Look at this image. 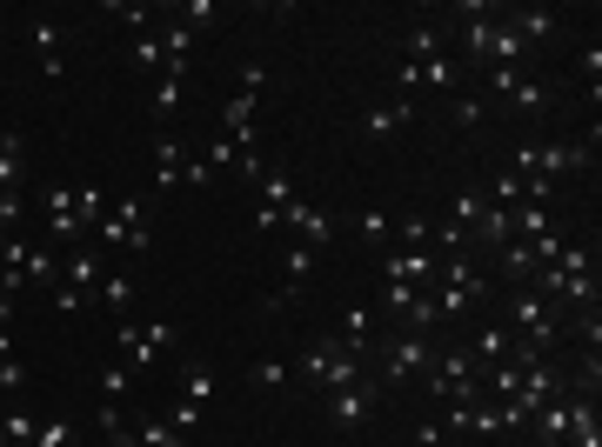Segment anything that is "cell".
I'll return each mask as SVG.
<instances>
[{"mask_svg": "<svg viewBox=\"0 0 602 447\" xmlns=\"http://www.w3.org/2000/svg\"><path fill=\"white\" fill-rule=\"evenodd\" d=\"M368 408H375V380H355V387H335V395H328V421L335 427H362Z\"/></svg>", "mask_w": 602, "mask_h": 447, "instance_id": "30bf717a", "label": "cell"}, {"mask_svg": "<svg viewBox=\"0 0 602 447\" xmlns=\"http://www.w3.org/2000/svg\"><path fill=\"white\" fill-rule=\"evenodd\" d=\"M381 348V380L389 387H402V380H415V374H428V361H435V348H428V334H389V341H375Z\"/></svg>", "mask_w": 602, "mask_h": 447, "instance_id": "8992f818", "label": "cell"}, {"mask_svg": "<svg viewBox=\"0 0 602 447\" xmlns=\"http://www.w3.org/2000/svg\"><path fill=\"white\" fill-rule=\"evenodd\" d=\"M134 61H141V68H168V53H161V34H154V27L134 34Z\"/></svg>", "mask_w": 602, "mask_h": 447, "instance_id": "d4e9b609", "label": "cell"}, {"mask_svg": "<svg viewBox=\"0 0 602 447\" xmlns=\"http://www.w3.org/2000/svg\"><path fill=\"white\" fill-rule=\"evenodd\" d=\"M415 114H422V100H415V94H396L389 107H368L362 128H368L375 141H389V134H402V121H415Z\"/></svg>", "mask_w": 602, "mask_h": 447, "instance_id": "7c38bea8", "label": "cell"}, {"mask_svg": "<svg viewBox=\"0 0 602 447\" xmlns=\"http://www.w3.org/2000/svg\"><path fill=\"white\" fill-rule=\"evenodd\" d=\"M54 307H61V314H81V307H87V301H81V294H74V288H54Z\"/></svg>", "mask_w": 602, "mask_h": 447, "instance_id": "f546056e", "label": "cell"}, {"mask_svg": "<svg viewBox=\"0 0 602 447\" xmlns=\"http://www.w3.org/2000/svg\"><path fill=\"white\" fill-rule=\"evenodd\" d=\"M509 321H516V334H529V354H535V348H550L556 334H563L556 301H550V294H535V288H516V294H509Z\"/></svg>", "mask_w": 602, "mask_h": 447, "instance_id": "5b68a950", "label": "cell"}, {"mask_svg": "<svg viewBox=\"0 0 602 447\" xmlns=\"http://www.w3.org/2000/svg\"><path fill=\"white\" fill-rule=\"evenodd\" d=\"M282 274H288V288L275 294V307H288V294H295V288H308V274H315V247H302V241H295V247H288V267H282Z\"/></svg>", "mask_w": 602, "mask_h": 447, "instance_id": "2e32d148", "label": "cell"}, {"mask_svg": "<svg viewBox=\"0 0 602 447\" xmlns=\"http://www.w3.org/2000/svg\"><path fill=\"white\" fill-rule=\"evenodd\" d=\"M128 387H134V367H128V361H115V367H101V395H107V401H121Z\"/></svg>", "mask_w": 602, "mask_h": 447, "instance_id": "cb8c5ba5", "label": "cell"}, {"mask_svg": "<svg viewBox=\"0 0 602 447\" xmlns=\"http://www.w3.org/2000/svg\"><path fill=\"white\" fill-rule=\"evenodd\" d=\"M0 294H8V288H0Z\"/></svg>", "mask_w": 602, "mask_h": 447, "instance_id": "4dcf8cb0", "label": "cell"}, {"mask_svg": "<svg viewBox=\"0 0 602 447\" xmlns=\"http://www.w3.org/2000/svg\"><path fill=\"white\" fill-rule=\"evenodd\" d=\"M509 341H516L509 327H482V334H475V348H469V354H475V367H496V361H509Z\"/></svg>", "mask_w": 602, "mask_h": 447, "instance_id": "9a60e30c", "label": "cell"}, {"mask_svg": "<svg viewBox=\"0 0 602 447\" xmlns=\"http://www.w3.org/2000/svg\"><path fill=\"white\" fill-rule=\"evenodd\" d=\"M582 160H589V147H576V141H529V147L516 154V174H522V181H550V188H556V181H569V174H576Z\"/></svg>", "mask_w": 602, "mask_h": 447, "instance_id": "277c9868", "label": "cell"}, {"mask_svg": "<svg viewBox=\"0 0 602 447\" xmlns=\"http://www.w3.org/2000/svg\"><path fill=\"white\" fill-rule=\"evenodd\" d=\"M154 174H161V194L188 181V147H181V134H161V147H154Z\"/></svg>", "mask_w": 602, "mask_h": 447, "instance_id": "4fadbf2b", "label": "cell"}, {"mask_svg": "<svg viewBox=\"0 0 602 447\" xmlns=\"http://www.w3.org/2000/svg\"><path fill=\"white\" fill-rule=\"evenodd\" d=\"M409 53H402V61H435V53H442V34H435V27H409V40H402Z\"/></svg>", "mask_w": 602, "mask_h": 447, "instance_id": "44dd1931", "label": "cell"}, {"mask_svg": "<svg viewBox=\"0 0 602 447\" xmlns=\"http://www.w3.org/2000/svg\"><path fill=\"white\" fill-rule=\"evenodd\" d=\"M355 228L368 234V247H389V234H396V214H381V207H362V214H355Z\"/></svg>", "mask_w": 602, "mask_h": 447, "instance_id": "ac0fdd59", "label": "cell"}, {"mask_svg": "<svg viewBox=\"0 0 602 447\" xmlns=\"http://www.w3.org/2000/svg\"><path fill=\"white\" fill-rule=\"evenodd\" d=\"M94 247H128V254H147L154 247V228H147V201H115L101 214V228L87 234Z\"/></svg>", "mask_w": 602, "mask_h": 447, "instance_id": "3957f363", "label": "cell"}, {"mask_svg": "<svg viewBox=\"0 0 602 447\" xmlns=\"http://www.w3.org/2000/svg\"><path fill=\"white\" fill-rule=\"evenodd\" d=\"M21 228V194H0V241Z\"/></svg>", "mask_w": 602, "mask_h": 447, "instance_id": "83f0119b", "label": "cell"}, {"mask_svg": "<svg viewBox=\"0 0 602 447\" xmlns=\"http://www.w3.org/2000/svg\"><path fill=\"white\" fill-rule=\"evenodd\" d=\"M488 87H496L516 114H542V107H550V94H542V81H529L522 68H488Z\"/></svg>", "mask_w": 602, "mask_h": 447, "instance_id": "52a82bcc", "label": "cell"}, {"mask_svg": "<svg viewBox=\"0 0 602 447\" xmlns=\"http://www.w3.org/2000/svg\"><path fill=\"white\" fill-rule=\"evenodd\" d=\"M101 274H107V267H101V247H94V241H74V254H68V267H61V281H68L81 301H94V294H101Z\"/></svg>", "mask_w": 602, "mask_h": 447, "instance_id": "9c48e42d", "label": "cell"}, {"mask_svg": "<svg viewBox=\"0 0 602 447\" xmlns=\"http://www.w3.org/2000/svg\"><path fill=\"white\" fill-rule=\"evenodd\" d=\"M181 87H188V68H161V87H154V121L161 128L181 114Z\"/></svg>", "mask_w": 602, "mask_h": 447, "instance_id": "5bb4252c", "label": "cell"}, {"mask_svg": "<svg viewBox=\"0 0 602 447\" xmlns=\"http://www.w3.org/2000/svg\"><path fill=\"white\" fill-rule=\"evenodd\" d=\"M134 447H181V434H175L168 421H141V427H134Z\"/></svg>", "mask_w": 602, "mask_h": 447, "instance_id": "603a6c76", "label": "cell"}, {"mask_svg": "<svg viewBox=\"0 0 602 447\" xmlns=\"http://www.w3.org/2000/svg\"><path fill=\"white\" fill-rule=\"evenodd\" d=\"M582 74H589V94H602V47L582 53Z\"/></svg>", "mask_w": 602, "mask_h": 447, "instance_id": "f1b7e54d", "label": "cell"}, {"mask_svg": "<svg viewBox=\"0 0 602 447\" xmlns=\"http://www.w3.org/2000/svg\"><path fill=\"white\" fill-rule=\"evenodd\" d=\"M248 380H255V387H288V380H295V367H288V361H255V367H248Z\"/></svg>", "mask_w": 602, "mask_h": 447, "instance_id": "7402d4cb", "label": "cell"}, {"mask_svg": "<svg viewBox=\"0 0 602 447\" xmlns=\"http://www.w3.org/2000/svg\"><path fill=\"white\" fill-rule=\"evenodd\" d=\"M47 220H54V241H87V220H81V194L54 181L47 188Z\"/></svg>", "mask_w": 602, "mask_h": 447, "instance_id": "ba28073f", "label": "cell"}, {"mask_svg": "<svg viewBox=\"0 0 602 447\" xmlns=\"http://www.w3.org/2000/svg\"><path fill=\"white\" fill-rule=\"evenodd\" d=\"M175 341H181L175 321H121V327H115V354H121L134 374L161 367V354H175Z\"/></svg>", "mask_w": 602, "mask_h": 447, "instance_id": "7a4b0ae2", "label": "cell"}, {"mask_svg": "<svg viewBox=\"0 0 602 447\" xmlns=\"http://www.w3.org/2000/svg\"><path fill=\"white\" fill-rule=\"evenodd\" d=\"M428 234H435V228H428V220H422V214H402V220H396V234H389V247H402V254H415V247H428Z\"/></svg>", "mask_w": 602, "mask_h": 447, "instance_id": "e0dca14e", "label": "cell"}, {"mask_svg": "<svg viewBox=\"0 0 602 447\" xmlns=\"http://www.w3.org/2000/svg\"><path fill=\"white\" fill-rule=\"evenodd\" d=\"M482 114H488V100H482V94H462V100H456V128H475Z\"/></svg>", "mask_w": 602, "mask_h": 447, "instance_id": "4316f807", "label": "cell"}, {"mask_svg": "<svg viewBox=\"0 0 602 447\" xmlns=\"http://www.w3.org/2000/svg\"><path fill=\"white\" fill-rule=\"evenodd\" d=\"M335 341H342L349 354H368V348H375V301H349V314H342V327H335Z\"/></svg>", "mask_w": 602, "mask_h": 447, "instance_id": "8fae6325", "label": "cell"}, {"mask_svg": "<svg viewBox=\"0 0 602 447\" xmlns=\"http://www.w3.org/2000/svg\"><path fill=\"white\" fill-rule=\"evenodd\" d=\"M34 447H74V421H47V427H34Z\"/></svg>", "mask_w": 602, "mask_h": 447, "instance_id": "484cf974", "label": "cell"}, {"mask_svg": "<svg viewBox=\"0 0 602 447\" xmlns=\"http://www.w3.org/2000/svg\"><path fill=\"white\" fill-rule=\"evenodd\" d=\"M94 301H101V307H115V314H121V307L134 301V281H128V274H101V294H94Z\"/></svg>", "mask_w": 602, "mask_h": 447, "instance_id": "ffe728a7", "label": "cell"}, {"mask_svg": "<svg viewBox=\"0 0 602 447\" xmlns=\"http://www.w3.org/2000/svg\"><path fill=\"white\" fill-rule=\"evenodd\" d=\"M175 401H188V408H208V401H214V374H208V367H188Z\"/></svg>", "mask_w": 602, "mask_h": 447, "instance_id": "d6986e66", "label": "cell"}, {"mask_svg": "<svg viewBox=\"0 0 602 447\" xmlns=\"http://www.w3.org/2000/svg\"><path fill=\"white\" fill-rule=\"evenodd\" d=\"M295 374L315 380L321 395H335V387H355L362 380V354H349L335 334H321V341H302L295 348Z\"/></svg>", "mask_w": 602, "mask_h": 447, "instance_id": "6da1fadb", "label": "cell"}]
</instances>
